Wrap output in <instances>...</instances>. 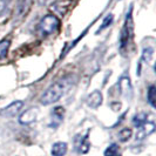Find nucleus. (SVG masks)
<instances>
[{
    "label": "nucleus",
    "instance_id": "10",
    "mask_svg": "<svg viewBox=\"0 0 156 156\" xmlns=\"http://www.w3.org/2000/svg\"><path fill=\"white\" fill-rule=\"evenodd\" d=\"M67 143L66 142H56L52 147V155L53 156H65L67 153Z\"/></svg>",
    "mask_w": 156,
    "mask_h": 156
},
{
    "label": "nucleus",
    "instance_id": "6",
    "mask_svg": "<svg viewBox=\"0 0 156 156\" xmlns=\"http://www.w3.org/2000/svg\"><path fill=\"white\" fill-rule=\"evenodd\" d=\"M154 130H155V123H154V121H147L144 125L139 127V130H137V134H136V140L140 141L146 139Z\"/></svg>",
    "mask_w": 156,
    "mask_h": 156
},
{
    "label": "nucleus",
    "instance_id": "11",
    "mask_svg": "<svg viewBox=\"0 0 156 156\" xmlns=\"http://www.w3.org/2000/svg\"><path fill=\"white\" fill-rule=\"evenodd\" d=\"M13 0H0V18H5L11 11Z\"/></svg>",
    "mask_w": 156,
    "mask_h": 156
},
{
    "label": "nucleus",
    "instance_id": "13",
    "mask_svg": "<svg viewBox=\"0 0 156 156\" xmlns=\"http://www.w3.org/2000/svg\"><path fill=\"white\" fill-rule=\"evenodd\" d=\"M147 99H148L149 105L151 107H155V102H156V88L155 86H150L148 89V93H147Z\"/></svg>",
    "mask_w": 156,
    "mask_h": 156
},
{
    "label": "nucleus",
    "instance_id": "17",
    "mask_svg": "<svg viewBox=\"0 0 156 156\" xmlns=\"http://www.w3.org/2000/svg\"><path fill=\"white\" fill-rule=\"evenodd\" d=\"M117 151H119V146L116 143H113L105 150V156H116Z\"/></svg>",
    "mask_w": 156,
    "mask_h": 156
},
{
    "label": "nucleus",
    "instance_id": "2",
    "mask_svg": "<svg viewBox=\"0 0 156 156\" xmlns=\"http://www.w3.org/2000/svg\"><path fill=\"white\" fill-rule=\"evenodd\" d=\"M60 20L53 14L45 16L38 23V33L40 37H48L59 30Z\"/></svg>",
    "mask_w": 156,
    "mask_h": 156
},
{
    "label": "nucleus",
    "instance_id": "18",
    "mask_svg": "<svg viewBox=\"0 0 156 156\" xmlns=\"http://www.w3.org/2000/svg\"><path fill=\"white\" fill-rule=\"evenodd\" d=\"M113 14H108V16L105 18V20H103V23H102V25L100 26V30L96 32V33H100L101 31H103V30H106L107 27H109V25L112 23H113Z\"/></svg>",
    "mask_w": 156,
    "mask_h": 156
},
{
    "label": "nucleus",
    "instance_id": "8",
    "mask_svg": "<svg viewBox=\"0 0 156 156\" xmlns=\"http://www.w3.org/2000/svg\"><path fill=\"white\" fill-rule=\"evenodd\" d=\"M32 1L33 0H16V18H23L25 16L30 8H31Z\"/></svg>",
    "mask_w": 156,
    "mask_h": 156
},
{
    "label": "nucleus",
    "instance_id": "15",
    "mask_svg": "<svg viewBox=\"0 0 156 156\" xmlns=\"http://www.w3.org/2000/svg\"><path fill=\"white\" fill-rule=\"evenodd\" d=\"M132 135H133V132H132L130 128H123L119 133V139H120L121 142H126V141H128L132 137Z\"/></svg>",
    "mask_w": 156,
    "mask_h": 156
},
{
    "label": "nucleus",
    "instance_id": "20",
    "mask_svg": "<svg viewBox=\"0 0 156 156\" xmlns=\"http://www.w3.org/2000/svg\"><path fill=\"white\" fill-rule=\"evenodd\" d=\"M41 1H44V2H46V1H48V0H41Z\"/></svg>",
    "mask_w": 156,
    "mask_h": 156
},
{
    "label": "nucleus",
    "instance_id": "7",
    "mask_svg": "<svg viewBox=\"0 0 156 156\" xmlns=\"http://www.w3.org/2000/svg\"><path fill=\"white\" fill-rule=\"evenodd\" d=\"M23 107V102L18 100V101L12 102L11 105H8L6 108L1 110V115L4 116H7V117H12V116H16V114L20 112V109Z\"/></svg>",
    "mask_w": 156,
    "mask_h": 156
},
{
    "label": "nucleus",
    "instance_id": "12",
    "mask_svg": "<svg viewBox=\"0 0 156 156\" xmlns=\"http://www.w3.org/2000/svg\"><path fill=\"white\" fill-rule=\"evenodd\" d=\"M147 119H148V115L146 113H139V114H136L133 119L134 126L139 128V127H141V126L144 125L147 122Z\"/></svg>",
    "mask_w": 156,
    "mask_h": 156
},
{
    "label": "nucleus",
    "instance_id": "5",
    "mask_svg": "<svg viewBox=\"0 0 156 156\" xmlns=\"http://www.w3.org/2000/svg\"><path fill=\"white\" fill-rule=\"evenodd\" d=\"M39 115V109L37 107H32L28 108L27 110H25L23 114L19 117V122L21 125H30L32 122H34Z\"/></svg>",
    "mask_w": 156,
    "mask_h": 156
},
{
    "label": "nucleus",
    "instance_id": "3",
    "mask_svg": "<svg viewBox=\"0 0 156 156\" xmlns=\"http://www.w3.org/2000/svg\"><path fill=\"white\" fill-rule=\"evenodd\" d=\"M133 9L130 7L129 12L126 16L125 25H123V28H122L121 35H120V49L122 52L128 47L130 39L133 37Z\"/></svg>",
    "mask_w": 156,
    "mask_h": 156
},
{
    "label": "nucleus",
    "instance_id": "16",
    "mask_svg": "<svg viewBox=\"0 0 156 156\" xmlns=\"http://www.w3.org/2000/svg\"><path fill=\"white\" fill-rule=\"evenodd\" d=\"M9 41L8 40H2L0 41V59L5 58L8 53V49H9Z\"/></svg>",
    "mask_w": 156,
    "mask_h": 156
},
{
    "label": "nucleus",
    "instance_id": "19",
    "mask_svg": "<svg viewBox=\"0 0 156 156\" xmlns=\"http://www.w3.org/2000/svg\"><path fill=\"white\" fill-rule=\"evenodd\" d=\"M88 149H89V143L87 141V137H85V140L81 141V143H80V151L82 154H86L88 151Z\"/></svg>",
    "mask_w": 156,
    "mask_h": 156
},
{
    "label": "nucleus",
    "instance_id": "14",
    "mask_svg": "<svg viewBox=\"0 0 156 156\" xmlns=\"http://www.w3.org/2000/svg\"><path fill=\"white\" fill-rule=\"evenodd\" d=\"M153 55H154V49L151 47H147L143 49V53H142V61L146 63H149L153 59Z\"/></svg>",
    "mask_w": 156,
    "mask_h": 156
},
{
    "label": "nucleus",
    "instance_id": "4",
    "mask_svg": "<svg viewBox=\"0 0 156 156\" xmlns=\"http://www.w3.org/2000/svg\"><path fill=\"white\" fill-rule=\"evenodd\" d=\"M119 89L121 94L125 96V98H128L130 99L133 96V86H132V81H130V78L127 75V74H123L120 80H119Z\"/></svg>",
    "mask_w": 156,
    "mask_h": 156
},
{
    "label": "nucleus",
    "instance_id": "1",
    "mask_svg": "<svg viewBox=\"0 0 156 156\" xmlns=\"http://www.w3.org/2000/svg\"><path fill=\"white\" fill-rule=\"evenodd\" d=\"M69 83L70 82L68 78L61 79V80L54 82L52 86L48 87L44 92V94L41 95L40 103L44 105V106H48V105H52V103L56 102L58 100H60L61 96L65 94V92L68 89Z\"/></svg>",
    "mask_w": 156,
    "mask_h": 156
},
{
    "label": "nucleus",
    "instance_id": "9",
    "mask_svg": "<svg viewBox=\"0 0 156 156\" xmlns=\"http://www.w3.org/2000/svg\"><path fill=\"white\" fill-rule=\"evenodd\" d=\"M102 100H103V98H102L101 92L94 90L93 93H90V95L87 98V105L90 108H98L101 106Z\"/></svg>",
    "mask_w": 156,
    "mask_h": 156
}]
</instances>
